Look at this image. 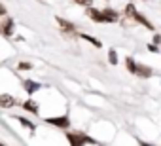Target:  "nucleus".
<instances>
[{"label": "nucleus", "mask_w": 161, "mask_h": 146, "mask_svg": "<svg viewBox=\"0 0 161 146\" xmlns=\"http://www.w3.org/2000/svg\"><path fill=\"white\" fill-rule=\"evenodd\" d=\"M66 138H68V142L70 144H95V140L91 138V137H86V135H82V133H68L66 135Z\"/></svg>", "instance_id": "obj_1"}, {"label": "nucleus", "mask_w": 161, "mask_h": 146, "mask_svg": "<svg viewBox=\"0 0 161 146\" xmlns=\"http://www.w3.org/2000/svg\"><path fill=\"white\" fill-rule=\"evenodd\" d=\"M46 121L51 123V125H55V127H63V129L70 125V120L66 116H63V118H46Z\"/></svg>", "instance_id": "obj_2"}, {"label": "nucleus", "mask_w": 161, "mask_h": 146, "mask_svg": "<svg viewBox=\"0 0 161 146\" xmlns=\"http://www.w3.org/2000/svg\"><path fill=\"white\" fill-rule=\"evenodd\" d=\"M0 106L2 108H12V106H15V99L12 95H8V93H2L0 95Z\"/></svg>", "instance_id": "obj_3"}, {"label": "nucleus", "mask_w": 161, "mask_h": 146, "mask_svg": "<svg viewBox=\"0 0 161 146\" xmlns=\"http://www.w3.org/2000/svg\"><path fill=\"white\" fill-rule=\"evenodd\" d=\"M87 15H89L93 21H97V23H104L103 12H99V10H95V8H91V6H87Z\"/></svg>", "instance_id": "obj_4"}, {"label": "nucleus", "mask_w": 161, "mask_h": 146, "mask_svg": "<svg viewBox=\"0 0 161 146\" xmlns=\"http://www.w3.org/2000/svg\"><path fill=\"white\" fill-rule=\"evenodd\" d=\"M57 23H59V27H61L64 32H76L74 23H70V21H66V19H63V17H57Z\"/></svg>", "instance_id": "obj_5"}, {"label": "nucleus", "mask_w": 161, "mask_h": 146, "mask_svg": "<svg viewBox=\"0 0 161 146\" xmlns=\"http://www.w3.org/2000/svg\"><path fill=\"white\" fill-rule=\"evenodd\" d=\"M23 87H25V91H27L29 95H32V93H36V91L40 89V84H38V82H32V80H25V82H23Z\"/></svg>", "instance_id": "obj_6"}, {"label": "nucleus", "mask_w": 161, "mask_h": 146, "mask_svg": "<svg viewBox=\"0 0 161 146\" xmlns=\"http://www.w3.org/2000/svg\"><path fill=\"white\" fill-rule=\"evenodd\" d=\"M14 27H15L14 19H8V21H4V25H2V34L10 38V36L14 34Z\"/></svg>", "instance_id": "obj_7"}, {"label": "nucleus", "mask_w": 161, "mask_h": 146, "mask_svg": "<svg viewBox=\"0 0 161 146\" xmlns=\"http://www.w3.org/2000/svg\"><path fill=\"white\" fill-rule=\"evenodd\" d=\"M131 17H133V19H136L138 23H142V25H144L146 29H150V31H153V25H152V23H150V21H148V19H146V17H144L142 14H138V12H135V14H133Z\"/></svg>", "instance_id": "obj_8"}, {"label": "nucleus", "mask_w": 161, "mask_h": 146, "mask_svg": "<svg viewBox=\"0 0 161 146\" xmlns=\"http://www.w3.org/2000/svg\"><path fill=\"white\" fill-rule=\"evenodd\" d=\"M103 17H104V23H114V21H118V14L114 12V10H104L103 12Z\"/></svg>", "instance_id": "obj_9"}, {"label": "nucleus", "mask_w": 161, "mask_h": 146, "mask_svg": "<svg viewBox=\"0 0 161 146\" xmlns=\"http://www.w3.org/2000/svg\"><path fill=\"white\" fill-rule=\"evenodd\" d=\"M21 106H23L25 110H29V112H32V114H38V110H40V108H38V103H34L32 99H29V101H25V103H23Z\"/></svg>", "instance_id": "obj_10"}, {"label": "nucleus", "mask_w": 161, "mask_h": 146, "mask_svg": "<svg viewBox=\"0 0 161 146\" xmlns=\"http://www.w3.org/2000/svg\"><path fill=\"white\" fill-rule=\"evenodd\" d=\"M135 74L148 78V76H152V68H148V66H142V65H136V68H135Z\"/></svg>", "instance_id": "obj_11"}, {"label": "nucleus", "mask_w": 161, "mask_h": 146, "mask_svg": "<svg viewBox=\"0 0 161 146\" xmlns=\"http://www.w3.org/2000/svg\"><path fill=\"white\" fill-rule=\"evenodd\" d=\"M82 38H84V40H87L89 44H93L95 48H101V46H103V44H101V40H97V38H93V36H89V34H82Z\"/></svg>", "instance_id": "obj_12"}, {"label": "nucleus", "mask_w": 161, "mask_h": 146, "mask_svg": "<svg viewBox=\"0 0 161 146\" xmlns=\"http://www.w3.org/2000/svg\"><path fill=\"white\" fill-rule=\"evenodd\" d=\"M15 120H19V123H21V125H25V127H29L31 131H34V123H31L29 120H25V118H15Z\"/></svg>", "instance_id": "obj_13"}, {"label": "nucleus", "mask_w": 161, "mask_h": 146, "mask_svg": "<svg viewBox=\"0 0 161 146\" xmlns=\"http://www.w3.org/2000/svg\"><path fill=\"white\" fill-rule=\"evenodd\" d=\"M127 68H129V72H133V74H135V68H136V65H135V61H133L131 57H127Z\"/></svg>", "instance_id": "obj_14"}, {"label": "nucleus", "mask_w": 161, "mask_h": 146, "mask_svg": "<svg viewBox=\"0 0 161 146\" xmlns=\"http://www.w3.org/2000/svg\"><path fill=\"white\" fill-rule=\"evenodd\" d=\"M108 61H110L112 65H116V63H118V55H116V51H114V49H110V53H108Z\"/></svg>", "instance_id": "obj_15"}, {"label": "nucleus", "mask_w": 161, "mask_h": 146, "mask_svg": "<svg viewBox=\"0 0 161 146\" xmlns=\"http://www.w3.org/2000/svg\"><path fill=\"white\" fill-rule=\"evenodd\" d=\"M17 68H19V70H31V68H32V65H31V63H23V61H21V63L17 65Z\"/></svg>", "instance_id": "obj_16"}, {"label": "nucleus", "mask_w": 161, "mask_h": 146, "mask_svg": "<svg viewBox=\"0 0 161 146\" xmlns=\"http://www.w3.org/2000/svg\"><path fill=\"white\" fill-rule=\"evenodd\" d=\"M74 2H76V4H80V6H86V8H87V6H91V4H93V0H74Z\"/></svg>", "instance_id": "obj_17"}, {"label": "nucleus", "mask_w": 161, "mask_h": 146, "mask_svg": "<svg viewBox=\"0 0 161 146\" xmlns=\"http://www.w3.org/2000/svg\"><path fill=\"white\" fill-rule=\"evenodd\" d=\"M125 12H127V15H133V14H135L136 10H135V6H133V4H129V6L125 8Z\"/></svg>", "instance_id": "obj_18"}, {"label": "nucleus", "mask_w": 161, "mask_h": 146, "mask_svg": "<svg viewBox=\"0 0 161 146\" xmlns=\"http://www.w3.org/2000/svg\"><path fill=\"white\" fill-rule=\"evenodd\" d=\"M0 15H6V8L2 4H0Z\"/></svg>", "instance_id": "obj_19"}]
</instances>
